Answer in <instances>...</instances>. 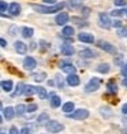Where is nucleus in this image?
I'll return each mask as SVG.
<instances>
[{
    "label": "nucleus",
    "mask_w": 127,
    "mask_h": 134,
    "mask_svg": "<svg viewBox=\"0 0 127 134\" xmlns=\"http://www.w3.org/2000/svg\"><path fill=\"white\" fill-rule=\"evenodd\" d=\"M115 5H119V7H122V5H126L127 4V0H113Z\"/></svg>",
    "instance_id": "nucleus-35"
},
{
    "label": "nucleus",
    "mask_w": 127,
    "mask_h": 134,
    "mask_svg": "<svg viewBox=\"0 0 127 134\" xmlns=\"http://www.w3.org/2000/svg\"><path fill=\"white\" fill-rule=\"evenodd\" d=\"M33 33H34V30L32 29V27H23L22 29V36L25 38H30L33 36Z\"/></svg>",
    "instance_id": "nucleus-27"
},
{
    "label": "nucleus",
    "mask_w": 127,
    "mask_h": 134,
    "mask_svg": "<svg viewBox=\"0 0 127 134\" xmlns=\"http://www.w3.org/2000/svg\"><path fill=\"white\" fill-rule=\"evenodd\" d=\"M100 111H101V114H102V115H104V116H107V118H109V116H111V115H112V112H109V111H111V109H109V108H105V107H101V108H100Z\"/></svg>",
    "instance_id": "nucleus-32"
},
{
    "label": "nucleus",
    "mask_w": 127,
    "mask_h": 134,
    "mask_svg": "<svg viewBox=\"0 0 127 134\" xmlns=\"http://www.w3.org/2000/svg\"><path fill=\"white\" fill-rule=\"evenodd\" d=\"M34 11L41 14H53V13H59L62 11V8L64 7V3H57V4H53L51 7H47V5H40V4H33L32 5Z\"/></svg>",
    "instance_id": "nucleus-1"
},
{
    "label": "nucleus",
    "mask_w": 127,
    "mask_h": 134,
    "mask_svg": "<svg viewBox=\"0 0 127 134\" xmlns=\"http://www.w3.org/2000/svg\"><path fill=\"white\" fill-rule=\"evenodd\" d=\"M124 134H127V131H124Z\"/></svg>",
    "instance_id": "nucleus-50"
},
{
    "label": "nucleus",
    "mask_w": 127,
    "mask_h": 134,
    "mask_svg": "<svg viewBox=\"0 0 127 134\" xmlns=\"http://www.w3.org/2000/svg\"><path fill=\"white\" fill-rule=\"evenodd\" d=\"M37 111V104H29L27 105V112H34Z\"/></svg>",
    "instance_id": "nucleus-36"
},
{
    "label": "nucleus",
    "mask_w": 127,
    "mask_h": 134,
    "mask_svg": "<svg viewBox=\"0 0 127 134\" xmlns=\"http://www.w3.org/2000/svg\"><path fill=\"white\" fill-rule=\"evenodd\" d=\"M72 22H78V25H79V26H82V25L86 26V25H88L86 22H82L81 19H78V18H72Z\"/></svg>",
    "instance_id": "nucleus-38"
},
{
    "label": "nucleus",
    "mask_w": 127,
    "mask_h": 134,
    "mask_svg": "<svg viewBox=\"0 0 127 134\" xmlns=\"http://www.w3.org/2000/svg\"><path fill=\"white\" fill-rule=\"evenodd\" d=\"M8 11L11 13V15L16 16V15H19V14H21V5L18 4V3H11V4H10V7H8Z\"/></svg>",
    "instance_id": "nucleus-17"
},
{
    "label": "nucleus",
    "mask_w": 127,
    "mask_h": 134,
    "mask_svg": "<svg viewBox=\"0 0 127 134\" xmlns=\"http://www.w3.org/2000/svg\"><path fill=\"white\" fill-rule=\"evenodd\" d=\"M0 45H2L3 48H5V47H7V41H5L4 38H2V40H0Z\"/></svg>",
    "instance_id": "nucleus-43"
},
{
    "label": "nucleus",
    "mask_w": 127,
    "mask_h": 134,
    "mask_svg": "<svg viewBox=\"0 0 127 134\" xmlns=\"http://www.w3.org/2000/svg\"><path fill=\"white\" fill-rule=\"evenodd\" d=\"M99 19H100V26H101V27L109 29V27L112 26V22H111V19H109V16H108L105 13H100Z\"/></svg>",
    "instance_id": "nucleus-6"
},
{
    "label": "nucleus",
    "mask_w": 127,
    "mask_h": 134,
    "mask_svg": "<svg viewBox=\"0 0 127 134\" xmlns=\"http://www.w3.org/2000/svg\"><path fill=\"white\" fill-rule=\"evenodd\" d=\"M15 111H16V115H18V116H22V115L27 111V107L23 105V104H18V105L15 107Z\"/></svg>",
    "instance_id": "nucleus-25"
},
{
    "label": "nucleus",
    "mask_w": 127,
    "mask_h": 134,
    "mask_svg": "<svg viewBox=\"0 0 127 134\" xmlns=\"http://www.w3.org/2000/svg\"><path fill=\"white\" fill-rule=\"evenodd\" d=\"M15 115H16V111H15V108H13V107H7V108L3 109V116L7 120H11Z\"/></svg>",
    "instance_id": "nucleus-10"
},
{
    "label": "nucleus",
    "mask_w": 127,
    "mask_h": 134,
    "mask_svg": "<svg viewBox=\"0 0 127 134\" xmlns=\"http://www.w3.org/2000/svg\"><path fill=\"white\" fill-rule=\"evenodd\" d=\"M7 71L8 72H11V74H14V75H19V77H22V74H21V72L19 71H18L16 69H14V66H7Z\"/></svg>",
    "instance_id": "nucleus-31"
},
{
    "label": "nucleus",
    "mask_w": 127,
    "mask_h": 134,
    "mask_svg": "<svg viewBox=\"0 0 127 134\" xmlns=\"http://www.w3.org/2000/svg\"><path fill=\"white\" fill-rule=\"evenodd\" d=\"M25 88H26V85L22 83V82H19V83L16 85L15 90H14L13 93H11V97H18V96H21L23 92H25Z\"/></svg>",
    "instance_id": "nucleus-16"
},
{
    "label": "nucleus",
    "mask_w": 127,
    "mask_h": 134,
    "mask_svg": "<svg viewBox=\"0 0 127 134\" xmlns=\"http://www.w3.org/2000/svg\"><path fill=\"white\" fill-rule=\"evenodd\" d=\"M45 129L48 133H60L62 130H64V126L62 123H59L57 120H49L47 122Z\"/></svg>",
    "instance_id": "nucleus-2"
},
{
    "label": "nucleus",
    "mask_w": 127,
    "mask_h": 134,
    "mask_svg": "<svg viewBox=\"0 0 127 134\" xmlns=\"http://www.w3.org/2000/svg\"><path fill=\"white\" fill-rule=\"evenodd\" d=\"M67 83L70 85V86H78V85L81 83V80L77 74H70L67 77Z\"/></svg>",
    "instance_id": "nucleus-13"
},
{
    "label": "nucleus",
    "mask_w": 127,
    "mask_h": 134,
    "mask_svg": "<svg viewBox=\"0 0 127 134\" xmlns=\"http://www.w3.org/2000/svg\"><path fill=\"white\" fill-rule=\"evenodd\" d=\"M97 47L100 48V49L108 52V53H116V49H115V47L111 45L109 42L104 41V40H99V41H97Z\"/></svg>",
    "instance_id": "nucleus-5"
},
{
    "label": "nucleus",
    "mask_w": 127,
    "mask_h": 134,
    "mask_svg": "<svg viewBox=\"0 0 127 134\" xmlns=\"http://www.w3.org/2000/svg\"><path fill=\"white\" fill-rule=\"evenodd\" d=\"M100 85H101V80L97 78V77H94V78H92V80L86 83V86H85V92H86V93L96 92V90L100 88Z\"/></svg>",
    "instance_id": "nucleus-4"
},
{
    "label": "nucleus",
    "mask_w": 127,
    "mask_h": 134,
    "mask_svg": "<svg viewBox=\"0 0 127 134\" xmlns=\"http://www.w3.org/2000/svg\"><path fill=\"white\" fill-rule=\"evenodd\" d=\"M33 78H34V81H36V82H42V81H45L47 74H45L44 71H41V72H36V74H33Z\"/></svg>",
    "instance_id": "nucleus-23"
},
{
    "label": "nucleus",
    "mask_w": 127,
    "mask_h": 134,
    "mask_svg": "<svg viewBox=\"0 0 127 134\" xmlns=\"http://www.w3.org/2000/svg\"><path fill=\"white\" fill-rule=\"evenodd\" d=\"M60 52H62L63 55H66V56H71V55H74V47L70 45V44H63L62 47H60Z\"/></svg>",
    "instance_id": "nucleus-11"
},
{
    "label": "nucleus",
    "mask_w": 127,
    "mask_h": 134,
    "mask_svg": "<svg viewBox=\"0 0 127 134\" xmlns=\"http://www.w3.org/2000/svg\"><path fill=\"white\" fill-rule=\"evenodd\" d=\"M124 14H126V16H127V10H124Z\"/></svg>",
    "instance_id": "nucleus-49"
},
{
    "label": "nucleus",
    "mask_w": 127,
    "mask_h": 134,
    "mask_svg": "<svg viewBox=\"0 0 127 134\" xmlns=\"http://www.w3.org/2000/svg\"><path fill=\"white\" fill-rule=\"evenodd\" d=\"M60 69H62L63 72H67V74H75V66L74 64H71V63H62L60 64Z\"/></svg>",
    "instance_id": "nucleus-9"
},
{
    "label": "nucleus",
    "mask_w": 127,
    "mask_h": 134,
    "mask_svg": "<svg viewBox=\"0 0 127 134\" xmlns=\"http://www.w3.org/2000/svg\"><path fill=\"white\" fill-rule=\"evenodd\" d=\"M25 93L26 96H33L34 93H37V88H34V86H32V85H26V88H25Z\"/></svg>",
    "instance_id": "nucleus-24"
},
{
    "label": "nucleus",
    "mask_w": 127,
    "mask_h": 134,
    "mask_svg": "<svg viewBox=\"0 0 127 134\" xmlns=\"http://www.w3.org/2000/svg\"><path fill=\"white\" fill-rule=\"evenodd\" d=\"M102 97H104L105 100L109 101L111 104H118V103H119V99L116 97V94H115V93H105Z\"/></svg>",
    "instance_id": "nucleus-19"
},
{
    "label": "nucleus",
    "mask_w": 127,
    "mask_h": 134,
    "mask_svg": "<svg viewBox=\"0 0 127 134\" xmlns=\"http://www.w3.org/2000/svg\"><path fill=\"white\" fill-rule=\"evenodd\" d=\"M122 83H123V86H126V88H127V78H123Z\"/></svg>",
    "instance_id": "nucleus-47"
},
{
    "label": "nucleus",
    "mask_w": 127,
    "mask_h": 134,
    "mask_svg": "<svg viewBox=\"0 0 127 134\" xmlns=\"http://www.w3.org/2000/svg\"><path fill=\"white\" fill-rule=\"evenodd\" d=\"M21 134H30V129L29 127H23V129L21 130Z\"/></svg>",
    "instance_id": "nucleus-42"
},
{
    "label": "nucleus",
    "mask_w": 127,
    "mask_h": 134,
    "mask_svg": "<svg viewBox=\"0 0 127 134\" xmlns=\"http://www.w3.org/2000/svg\"><path fill=\"white\" fill-rule=\"evenodd\" d=\"M36 66H37V62H36L32 56H26L25 59H23V67H25L26 70L33 71L36 69Z\"/></svg>",
    "instance_id": "nucleus-7"
},
{
    "label": "nucleus",
    "mask_w": 127,
    "mask_h": 134,
    "mask_svg": "<svg viewBox=\"0 0 127 134\" xmlns=\"http://www.w3.org/2000/svg\"><path fill=\"white\" fill-rule=\"evenodd\" d=\"M79 56L85 58V59H93V58L97 56V55H96L93 51H90V49H82V51H79Z\"/></svg>",
    "instance_id": "nucleus-18"
},
{
    "label": "nucleus",
    "mask_w": 127,
    "mask_h": 134,
    "mask_svg": "<svg viewBox=\"0 0 127 134\" xmlns=\"http://www.w3.org/2000/svg\"><path fill=\"white\" fill-rule=\"evenodd\" d=\"M42 2H45V3H49V4H53L56 2V0H42Z\"/></svg>",
    "instance_id": "nucleus-46"
},
{
    "label": "nucleus",
    "mask_w": 127,
    "mask_h": 134,
    "mask_svg": "<svg viewBox=\"0 0 127 134\" xmlns=\"http://www.w3.org/2000/svg\"><path fill=\"white\" fill-rule=\"evenodd\" d=\"M30 45H32V47H30V49H36V42H32Z\"/></svg>",
    "instance_id": "nucleus-48"
},
{
    "label": "nucleus",
    "mask_w": 127,
    "mask_h": 134,
    "mask_svg": "<svg viewBox=\"0 0 127 134\" xmlns=\"http://www.w3.org/2000/svg\"><path fill=\"white\" fill-rule=\"evenodd\" d=\"M37 94H38V97L41 100H45L47 97H48V93H47V90L44 89V88H37Z\"/></svg>",
    "instance_id": "nucleus-30"
},
{
    "label": "nucleus",
    "mask_w": 127,
    "mask_h": 134,
    "mask_svg": "<svg viewBox=\"0 0 127 134\" xmlns=\"http://www.w3.org/2000/svg\"><path fill=\"white\" fill-rule=\"evenodd\" d=\"M78 40L82 41V42H88V44L94 42V37L92 34H89V33H79L78 34Z\"/></svg>",
    "instance_id": "nucleus-12"
},
{
    "label": "nucleus",
    "mask_w": 127,
    "mask_h": 134,
    "mask_svg": "<svg viewBox=\"0 0 127 134\" xmlns=\"http://www.w3.org/2000/svg\"><path fill=\"white\" fill-rule=\"evenodd\" d=\"M10 134H21V131H18L16 127H15V126H13V127L10 129Z\"/></svg>",
    "instance_id": "nucleus-40"
},
{
    "label": "nucleus",
    "mask_w": 127,
    "mask_h": 134,
    "mask_svg": "<svg viewBox=\"0 0 127 134\" xmlns=\"http://www.w3.org/2000/svg\"><path fill=\"white\" fill-rule=\"evenodd\" d=\"M122 75H123V77H126V78H127V64H126V66H123V67H122Z\"/></svg>",
    "instance_id": "nucleus-41"
},
{
    "label": "nucleus",
    "mask_w": 127,
    "mask_h": 134,
    "mask_svg": "<svg viewBox=\"0 0 127 134\" xmlns=\"http://www.w3.org/2000/svg\"><path fill=\"white\" fill-rule=\"evenodd\" d=\"M49 103H51V107H53V108H57L60 104H62V100H60V97L59 96H56L55 93H51L49 94Z\"/></svg>",
    "instance_id": "nucleus-14"
},
{
    "label": "nucleus",
    "mask_w": 127,
    "mask_h": 134,
    "mask_svg": "<svg viewBox=\"0 0 127 134\" xmlns=\"http://www.w3.org/2000/svg\"><path fill=\"white\" fill-rule=\"evenodd\" d=\"M0 10H2V14H4L5 11H7V3H5L4 0L0 2Z\"/></svg>",
    "instance_id": "nucleus-33"
},
{
    "label": "nucleus",
    "mask_w": 127,
    "mask_h": 134,
    "mask_svg": "<svg viewBox=\"0 0 127 134\" xmlns=\"http://www.w3.org/2000/svg\"><path fill=\"white\" fill-rule=\"evenodd\" d=\"M82 13L85 14V16L89 15V8H82Z\"/></svg>",
    "instance_id": "nucleus-45"
},
{
    "label": "nucleus",
    "mask_w": 127,
    "mask_h": 134,
    "mask_svg": "<svg viewBox=\"0 0 127 134\" xmlns=\"http://www.w3.org/2000/svg\"><path fill=\"white\" fill-rule=\"evenodd\" d=\"M122 112H123V115H127V104H124L122 107Z\"/></svg>",
    "instance_id": "nucleus-44"
},
{
    "label": "nucleus",
    "mask_w": 127,
    "mask_h": 134,
    "mask_svg": "<svg viewBox=\"0 0 127 134\" xmlns=\"http://www.w3.org/2000/svg\"><path fill=\"white\" fill-rule=\"evenodd\" d=\"M2 89L4 92H11V89H13V82L10 80L8 81H2Z\"/></svg>",
    "instance_id": "nucleus-26"
},
{
    "label": "nucleus",
    "mask_w": 127,
    "mask_h": 134,
    "mask_svg": "<svg viewBox=\"0 0 127 134\" xmlns=\"http://www.w3.org/2000/svg\"><path fill=\"white\" fill-rule=\"evenodd\" d=\"M14 45H15V51H16L18 53H21V55L26 53V51H27V45L25 44V42H22V41H16Z\"/></svg>",
    "instance_id": "nucleus-15"
},
{
    "label": "nucleus",
    "mask_w": 127,
    "mask_h": 134,
    "mask_svg": "<svg viewBox=\"0 0 127 134\" xmlns=\"http://www.w3.org/2000/svg\"><path fill=\"white\" fill-rule=\"evenodd\" d=\"M67 116L70 119H77V120H83L89 116V111L85 108H79V109H75L74 112L71 114H67Z\"/></svg>",
    "instance_id": "nucleus-3"
},
{
    "label": "nucleus",
    "mask_w": 127,
    "mask_h": 134,
    "mask_svg": "<svg viewBox=\"0 0 127 134\" xmlns=\"http://www.w3.org/2000/svg\"><path fill=\"white\" fill-rule=\"evenodd\" d=\"M62 109H63V112H66V114H71V112H74V111H75V109H74V103H71V101L64 103L63 107H62Z\"/></svg>",
    "instance_id": "nucleus-20"
},
{
    "label": "nucleus",
    "mask_w": 127,
    "mask_h": 134,
    "mask_svg": "<svg viewBox=\"0 0 127 134\" xmlns=\"http://www.w3.org/2000/svg\"><path fill=\"white\" fill-rule=\"evenodd\" d=\"M2 134H5V133H2Z\"/></svg>",
    "instance_id": "nucleus-51"
},
{
    "label": "nucleus",
    "mask_w": 127,
    "mask_h": 134,
    "mask_svg": "<svg viewBox=\"0 0 127 134\" xmlns=\"http://www.w3.org/2000/svg\"><path fill=\"white\" fill-rule=\"evenodd\" d=\"M119 36L120 37H127V27H120L119 29Z\"/></svg>",
    "instance_id": "nucleus-34"
},
{
    "label": "nucleus",
    "mask_w": 127,
    "mask_h": 134,
    "mask_svg": "<svg viewBox=\"0 0 127 134\" xmlns=\"http://www.w3.org/2000/svg\"><path fill=\"white\" fill-rule=\"evenodd\" d=\"M112 26L120 29V27H122V22H120V21H113V22H112Z\"/></svg>",
    "instance_id": "nucleus-39"
},
{
    "label": "nucleus",
    "mask_w": 127,
    "mask_h": 134,
    "mask_svg": "<svg viewBox=\"0 0 127 134\" xmlns=\"http://www.w3.org/2000/svg\"><path fill=\"white\" fill-rule=\"evenodd\" d=\"M45 122H49V116H48L47 112H42L40 116L37 118V123L38 125H42V123H45Z\"/></svg>",
    "instance_id": "nucleus-28"
},
{
    "label": "nucleus",
    "mask_w": 127,
    "mask_h": 134,
    "mask_svg": "<svg viewBox=\"0 0 127 134\" xmlns=\"http://www.w3.org/2000/svg\"><path fill=\"white\" fill-rule=\"evenodd\" d=\"M68 15H67V13H60V14H57L56 15V19H55V22H56V25H66V23L68 22Z\"/></svg>",
    "instance_id": "nucleus-8"
},
{
    "label": "nucleus",
    "mask_w": 127,
    "mask_h": 134,
    "mask_svg": "<svg viewBox=\"0 0 127 134\" xmlns=\"http://www.w3.org/2000/svg\"><path fill=\"white\" fill-rule=\"evenodd\" d=\"M107 88H108V90H109V93H115L116 94V92H118V85L115 83L113 81H109L107 83Z\"/></svg>",
    "instance_id": "nucleus-29"
},
{
    "label": "nucleus",
    "mask_w": 127,
    "mask_h": 134,
    "mask_svg": "<svg viewBox=\"0 0 127 134\" xmlns=\"http://www.w3.org/2000/svg\"><path fill=\"white\" fill-rule=\"evenodd\" d=\"M74 33H75V30H74L72 26H64L63 30H62V34L64 36V37H71Z\"/></svg>",
    "instance_id": "nucleus-21"
},
{
    "label": "nucleus",
    "mask_w": 127,
    "mask_h": 134,
    "mask_svg": "<svg viewBox=\"0 0 127 134\" xmlns=\"http://www.w3.org/2000/svg\"><path fill=\"white\" fill-rule=\"evenodd\" d=\"M123 13H124V11H122V10H115V11H112L111 14H112L113 16H120V15H122Z\"/></svg>",
    "instance_id": "nucleus-37"
},
{
    "label": "nucleus",
    "mask_w": 127,
    "mask_h": 134,
    "mask_svg": "<svg viewBox=\"0 0 127 134\" xmlns=\"http://www.w3.org/2000/svg\"><path fill=\"white\" fill-rule=\"evenodd\" d=\"M109 70H111V67L108 63H101L97 66V71L101 72V74H107V72H109Z\"/></svg>",
    "instance_id": "nucleus-22"
}]
</instances>
